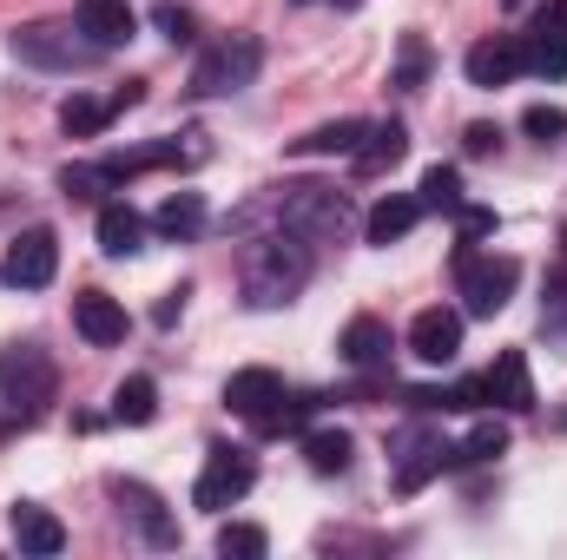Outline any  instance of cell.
<instances>
[{
	"label": "cell",
	"instance_id": "6da1fadb",
	"mask_svg": "<svg viewBox=\"0 0 567 560\" xmlns=\"http://www.w3.org/2000/svg\"><path fill=\"white\" fill-rule=\"evenodd\" d=\"M238 283H245V303L251 310H284L303 283H310V245L297 231H278V238H258L238 265Z\"/></svg>",
	"mask_w": 567,
	"mask_h": 560
},
{
	"label": "cell",
	"instance_id": "7a4b0ae2",
	"mask_svg": "<svg viewBox=\"0 0 567 560\" xmlns=\"http://www.w3.org/2000/svg\"><path fill=\"white\" fill-rule=\"evenodd\" d=\"M278 225L284 231H297L303 245H337L350 225H357V211H350V198L337 191V185H284L278 198Z\"/></svg>",
	"mask_w": 567,
	"mask_h": 560
},
{
	"label": "cell",
	"instance_id": "3957f363",
	"mask_svg": "<svg viewBox=\"0 0 567 560\" xmlns=\"http://www.w3.org/2000/svg\"><path fill=\"white\" fill-rule=\"evenodd\" d=\"M258 66H265V46H258L251 33H225L218 46L198 53V66H192V93H198V100L245 93V86L258 80Z\"/></svg>",
	"mask_w": 567,
	"mask_h": 560
},
{
	"label": "cell",
	"instance_id": "277c9868",
	"mask_svg": "<svg viewBox=\"0 0 567 560\" xmlns=\"http://www.w3.org/2000/svg\"><path fill=\"white\" fill-rule=\"evenodd\" d=\"M515 283H522V265H515V258H482L475 245H455V290H462V310H468V317L508 310Z\"/></svg>",
	"mask_w": 567,
	"mask_h": 560
},
{
	"label": "cell",
	"instance_id": "5b68a950",
	"mask_svg": "<svg viewBox=\"0 0 567 560\" xmlns=\"http://www.w3.org/2000/svg\"><path fill=\"white\" fill-rule=\"evenodd\" d=\"M251 481H258V462L245 448H212L205 468H198V481H192V508L225 515V508H238L251 495Z\"/></svg>",
	"mask_w": 567,
	"mask_h": 560
},
{
	"label": "cell",
	"instance_id": "8992f818",
	"mask_svg": "<svg viewBox=\"0 0 567 560\" xmlns=\"http://www.w3.org/2000/svg\"><path fill=\"white\" fill-rule=\"evenodd\" d=\"M13 60H27V66H53V73H80V66H93L100 60V46L80 33V27H20L13 33Z\"/></svg>",
	"mask_w": 567,
	"mask_h": 560
},
{
	"label": "cell",
	"instance_id": "52a82bcc",
	"mask_svg": "<svg viewBox=\"0 0 567 560\" xmlns=\"http://www.w3.org/2000/svg\"><path fill=\"white\" fill-rule=\"evenodd\" d=\"M0 403H7L13 416H40V409L53 403V363H47L33 343H20V350L0 356Z\"/></svg>",
	"mask_w": 567,
	"mask_h": 560
},
{
	"label": "cell",
	"instance_id": "ba28073f",
	"mask_svg": "<svg viewBox=\"0 0 567 560\" xmlns=\"http://www.w3.org/2000/svg\"><path fill=\"white\" fill-rule=\"evenodd\" d=\"M53 271H60V238H53V231L13 238V251H7V265H0V278L13 283V290H47Z\"/></svg>",
	"mask_w": 567,
	"mask_h": 560
},
{
	"label": "cell",
	"instance_id": "9c48e42d",
	"mask_svg": "<svg viewBox=\"0 0 567 560\" xmlns=\"http://www.w3.org/2000/svg\"><path fill=\"white\" fill-rule=\"evenodd\" d=\"M522 53H528V73L561 80L567 73V0H548V7L535 13V33L522 40Z\"/></svg>",
	"mask_w": 567,
	"mask_h": 560
},
{
	"label": "cell",
	"instance_id": "30bf717a",
	"mask_svg": "<svg viewBox=\"0 0 567 560\" xmlns=\"http://www.w3.org/2000/svg\"><path fill=\"white\" fill-rule=\"evenodd\" d=\"M482 396H488L495 409H508V416H528V409H535V376H528V356H522V350H502V356L488 363V376H482Z\"/></svg>",
	"mask_w": 567,
	"mask_h": 560
},
{
	"label": "cell",
	"instance_id": "8fae6325",
	"mask_svg": "<svg viewBox=\"0 0 567 560\" xmlns=\"http://www.w3.org/2000/svg\"><path fill=\"white\" fill-rule=\"evenodd\" d=\"M462 66H468V86H488V93H495V86H508V80L528 66V53H522L515 33H495V40H475Z\"/></svg>",
	"mask_w": 567,
	"mask_h": 560
},
{
	"label": "cell",
	"instance_id": "7c38bea8",
	"mask_svg": "<svg viewBox=\"0 0 567 560\" xmlns=\"http://www.w3.org/2000/svg\"><path fill=\"white\" fill-rule=\"evenodd\" d=\"M410 350H416L423 363H455V350H462V310H449V303L416 310V323H410Z\"/></svg>",
	"mask_w": 567,
	"mask_h": 560
},
{
	"label": "cell",
	"instance_id": "4fadbf2b",
	"mask_svg": "<svg viewBox=\"0 0 567 560\" xmlns=\"http://www.w3.org/2000/svg\"><path fill=\"white\" fill-rule=\"evenodd\" d=\"M73 27H80L100 53H113V46H126V40L140 33V20H133V7H126V0H80Z\"/></svg>",
	"mask_w": 567,
	"mask_h": 560
},
{
	"label": "cell",
	"instance_id": "5bb4252c",
	"mask_svg": "<svg viewBox=\"0 0 567 560\" xmlns=\"http://www.w3.org/2000/svg\"><path fill=\"white\" fill-rule=\"evenodd\" d=\"M73 323H80V336H86L93 350L126 343V310H120L106 290H80V297H73Z\"/></svg>",
	"mask_w": 567,
	"mask_h": 560
},
{
	"label": "cell",
	"instance_id": "9a60e30c",
	"mask_svg": "<svg viewBox=\"0 0 567 560\" xmlns=\"http://www.w3.org/2000/svg\"><path fill=\"white\" fill-rule=\"evenodd\" d=\"M410 158V133L396 126V120H383V126H363V139L350 152V165H357V178H383L390 165H403Z\"/></svg>",
	"mask_w": 567,
	"mask_h": 560
},
{
	"label": "cell",
	"instance_id": "2e32d148",
	"mask_svg": "<svg viewBox=\"0 0 567 560\" xmlns=\"http://www.w3.org/2000/svg\"><path fill=\"white\" fill-rule=\"evenodd\" d=\"M271 403H284V376L278 370H238L231 383H225V409L245 422H258Z\"/></svg>",
	"mask_w": 567,
	"mask_h": 560
},
{
	"label": "cell",
	"instance_id": "e0dca14e",
	"mask_svg": "<svg viewBox=\"0 0 567 560\" xmlns=\"http://www.w3.org/2000/svg\"><path fill=\"white\" fill-rule=\"evenodd\" d=\"M343 363L350 370H363V376H377V370H390V323H377V317H357L350 330H343Z\"/></svg>",
	"mask_w": 567,
	"mask_h": 560
},
{
	"label": "cell",
	"instance_id": "ac0fdd59",
	"mask_svg": "<svg viewBox=\"0 0 567 560\" xmlns=\"http://www.w3.org/2000/svg\"><path fill=\"white\" fill-rule=\"evenodd\" d=\"M100 251H106V258H133V251H145V218L126 205V198H106V205H100Z\"/></svg>",
	"mask_w": 567,
	"mask_h": 560
},
{
	"label": "cell",
	"instance_id": "d6986e66",
	"mask_svg": "<svg viewBox=\"0 0 567 560\" xmlns=\"http://www.w3.org/2000/svg\"><path fill=\"white\" fill-rule=\"evenodd\" d=\"M7 528H13V541H20L27 554H60V548H66V528H60L47 508H33V501H20V508L7 515Z\"/></svg>",
	"mask_w": 567,
	"mask_h": 560
},
{
	"label": "cell",
	"instance_id": "ffe728a7",
	"mask_svg": "<svg viewBox=\"0 0 567 560\" xmlns=\"http://www.w3.org/2000/svg\"><path fill=\"white\" fill-rule=\"evenodd\" d=\"M442 468H455V448H442L435 435H410V455L396 468V495H416L429 475H442Z\"/></svg>",
	"mask_w": 567,
	"mask_h": 560
},
{
	"label": "cell",
	"instance_id": "44dd1931",
	"mask_svg": "<svg viewBox=\"0 0 567 560\" xmlns=\"http://www.w3.org/2000/svg\"><path fill=\"white\" fill-rule=\"evenodd\" d=\"M416 218H423V198H403V191H396V198H383V205L363 218V238H370V245H396V238L416 231Z\"/></svg>",
	"mask_w": 567,
	"mask_h": 560
},
{
	"label": "cell",
	"instance_id": "7402d4cb",
	"mask_svg": "<svg viewBox=\"0 0 567 560\" xmlns=\"http://www.w3.org/2000/svg\"><path fill=\"white\" fill-rule=\"evenodd\" d=\"M152 225H158L165 238H198V231H205V198H198V191H172V198L152 211Z\"/></svg>",
	"mask_w": 567,
	"mask_h": 560
},
{
	"label": "cell",
	"instance_id": "603a6c76",
	"mask_svg": "<svg viewBox=\"0 0 567 560\" xmlns=\"http://www.w3.org/2000/svg\"><path fill=\"white\" fill-rule=\"evenodd\" d=\"M106 495H113V501H133V515L145 521V535H152L158 548H165V541H178V535H172V521L158 515V495H152V488H140V481H120V475H113V481H106Z\"/></svg>",
	"mask_w": 567,
	"mask_h": 560
},
{
	"label": "cell",
	"instance_id": "cb8c5ba5",
	"mask_svg": "<svg viewBox=\"0 0 567 560\" xmlns=\"http://www.w3.org/2000/svg\"><path fill=\"white\" fill-rule=\"evenodd\" d=\"M113 113H120L113 100H80V93H73V100L60 106V133H66V139H100Z\"/></svg>",
	"mask_w": 567,
	"mask_h": 560
},
{
	"label": "cell",
	"instance_id": "d4e9b609",
	"mask_svg": "<svg viewBox=\"0 0 567 560\" xmlns=\"http://www.w3.org/2000/svg\"><path fill=\"white\" fill-rule=\"evenodd\" d=\"M303 462H310L317 475H343V468H350V435H343V428H310V435H303Z\"/></svg>",
	"mask_w": 567,
	"mask_h": 560
},
{
	"label": "cell",
	"instance_id": "484cf974",
	"mask_svg": "<svg viewBox=\"0 0 567 560\" xmlns=\"http://www.w3.org/2000/svg\"><path fill=\"white\" fill-rule=\"evenodd\" d=\"M152 416H158V390H152V376H126V383L113 390V422H133V428H145Z\"/></svg>",
	"mask_w": 567,
	"mask_h": 560
},
{
	"label": "cell",
	"instance_id": "4316f807",
	"mask_svg": "<svg viewBox=\"0 0 567 560\" xmlns=\"http://www.w3.org/2000/svg\"><path fill=\"white\" fill-rule=\"evenodd\" d=\"M357 139H363V120H330V126L303 133L290 152H303V158H330V152H357Z\"/></svg>",
	"mask_w": 567,
	"mask_h": 560
},
{
	"label": "cell",
	"instance_id": "83f0119b",
	"mask_svg": "<svg viewBox=\"0 0 567 560\" xmlns=\"http://www.w3.org/2000/svg\"><path fill=\"white\" fill-rule=\"evenodd\" d=\"M60 191H66V198H80V205H93V198L120 191V178L106 172V158H100V165H66V172H60Z\"/></svg>",
	"mask_w": 567,
	"mask_h": 560
},
{
	"label": "cell",
	"instance_id": "f1b7e54d",
	"mask_svg": "<svg viewBox=\"0 0 567 560\" xmlns=\"http://www.w3.org/2000/svg\"><path fill=\"white\" fill-rule=\"evenodd\" d=\"M429 80V40L423 33H403V46H396V73H390V86L396 93H416Z\"/></svg>",
	"mask_w": 567,
	"mask_h": 560
},
{
	"label": "cell",
	"instance_id": "f546056e",
	"mask_svg": "<svg viewBox=\"0 0 567 560\" xmlns=\"http://www.w3.org/2000/svg\"><path fill=\"white\" fill-rule=\"evenodd\" d=\"M423 211H462V172L455 165H429L423 172Z\"/></svg>",
	"mask_w": 567,
	"mask_h": 560
},
{
	"label": "cell",
	"instance_id": "4dcf8cb0",
	"mask_svg": "<svg viewBox=\"0 0 567 560\" xmlns=\"http://www.w3.org/2000/svg\"><path fill=\"white\" fill-rule=\"evenodd\" d=\"M495 455H508V422H475V428H468V442H462V448H455V468H462V462H495Z\"/></svg>",
	"mask_w": 567,
	"mask_h": 560
},
{
	"label": "cell",
	"instance_id": "1f68e13d",
	"mask_svg": "<svg viewBox=\"0 0 567 560\" xmlns=\"http://www.w3.org/2000/svg\"><path fill=\"white\" fill-rule=\"evenodd\" d=\"M310 409H317V396H284V403H271V409L251 422V428H258V435H297Z\"/></svg>",
	"mask_w": 567,
	"mask_h": 560
},
{
	"label": "cell",
	"instance_id": "d6a6232c",
	"mask_svg": "<svg viewBox=\"0 0 567 560\" xmlns=\"http://www.w3.org/2000/svg\"><path fill=\"white\" fill-rule=\"evenodd\" d=\"M265 548H271V541H265V528H251V521H225V528H218V554L225 560H258Z\"/></svg>",
	"mask_w": 567,
	"mask_h": 560
},
{
	"label": "cell",
	"instance_id": "836d02e7",
	"mask_svg": "<svg viewBox=\"0 0 567 560\" xmlns=\"http://www.w3.org/2000/svg\"><path fill=\"white\" fill-rule=\"evenodd\" d=\"M522 133L542 139V145H555V139H567V113L561 106H528V113H522Z\"/></svg>",
	"mask_w": 567,
	"mask_h": 560
},
{
	"label": "cell",
	"instance_id": "e575fe53",
	"mask_svg": "<svg viewBox=\"0 0 567 560\" xmlns=\"http://www.w3.org/2000/svg\"><path fill=\"white\" fill-rule=\"evenodd\" d=\"M488 231H495V211H488V205H462V211H455V238H462V245H475V238H488Z\"/></svg>",
	"mask_w": 567,
	"mask_h": 560
},
{
	"label": "cell",
	"instance_id": "d590c367",
	"mask_svg": "<svg viewBox=\"0 0 567 560\" xmlns=\"http://www.w3.org/2000/svg\"><path fill=\"white\" fill-rule=\"evenodd\" d=\"M152 20H158V33H165V40H172V46H185V40H198V33H192V27H198V20H192V13H185V7H158V13H152Z\"/></svg>",
	"mask_w": 567,
	"mask_h": 560
},
{
	"label": "cell",
	"instance_id": "8d00e7d4",
	"mask_svg": "<svg viewBox=\"0 0 567 560\" xmlns=\"http://www.w3.org/2000/svg\"><path fill=\"white\" fill-rule=\"evenodd\" d=\"M542 323H548V330H567V251H561L555 283H548V310H542Z\"/></svg>",
	"mask_w": 567,
	"mask_h": 560
},
{
	"label": "cell",
	"instance_id": "74e56055",
	"mask_svg": "<svg viewBox=\"0 0 567 560\" xmlns=\"http://www.w3.org/2000/svg\"><path fill=\"white\" fill-rule=\"evenodd\" d=\"M462 145H468V158H488V152H502V126H468Z\"/></svg>",
	"mask_w": 567,
	"mask_h": 560
},
{
	"label": "cell",
	"instance_id": "f35d334b",
	"mask_svg": "<svg viewBox=\"0 0 567 560\" xmlns=\"http://www.w3.org/2000/svg\"><path fill=\"white\" fill-rule=\"evenodd\" d=\"M178 310H185V290H165V303H158V323H172Z\"/></svg>",
	"mask_w": 567,
	"mask_h": 560
},
{
	"label": "cell",
	"instance_id": "ab89813d",
	"mask_svg": "<svg viewBox=\"0 0 567 560\" xmlns=\"http://www.w3.org/2000/svg\"><path fill=\"white\" fill-rule=\"evenodd\" d=\"M337 7H363V0H337Z\"/></svg>",
	"mask_w": 567,
	"mask_h": 560
},
{
	"label": "cell",
	"instance_id": "60d3db41",
	"mask_svg": "<svg viewBox=\"0 0 567 560\" xmlns=\"http://www.w3.org/2000/svg\"><path fill=\"white\" fill-rule=\"evenodd\" d=\"M508 7H522V0H508Z\"/></svg>",
	"mask_w": 567,
	"mask_h": 560
}]
</instances>
